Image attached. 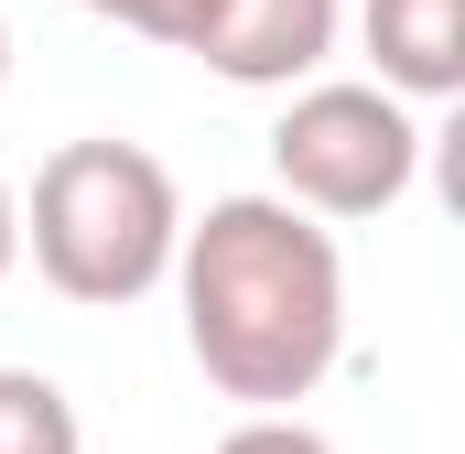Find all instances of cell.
<instances>
[{
  "instance_id": "1",
  "label": "cell",
  "mask_w": 465,
  "mask_h": 454,
  "mask_svg": "<svg viewBox=\"0 0 465 454\" xmlns=\"http://www.w3.org/2000/svg\"><path fill=\"white\" fill-rule=\"evenodd\" d=\"M173 292H184V346L206 390L249 411L314 400L325 368L347 357V260L282 195H217L173 249Z\"/></svg>"
},
{
  "instance_id": "2",
  "label": "cell",
  "mask_w": 465,
  "mask_h": 454,
  "mask_svg": "<svg viewBox=\"0 0 465 454\" xmlns=\"http://www.w3.org/2000/svg\"><path fill=\"white\" fill-rule=\"evenodd\" d=\"M33 271L87 303V314H119L141 292L173 281V249H184V195L173 173L141 152V141H65L44 173H33Z\"/></svg>"
},
{
  "instance_id": "3",
  "label": "cell",
  "mask_w": 465,
  "mask_h": 454,
  "mask_svg": "<svg viewBox=\"0 0 465 454\" xmlns=\"http://www.w3.org/2000/svg\"><path fill=\"white\" fill-rule=\"evenodd\" d=\"M271 173H282V206H303V217H390L411 195V173H422V119L390 87L325 76V87H303L282 109Z\"/></svg>"
},
{
  "instance_id": "4",
  "label": "cell",
  "mask_w": 465,
  "mask_h": 454,
  "mask_svg": "<svg viewBox=\"0 0 465 454\" xmlns=\"http://www.w3.org/2000/svg\"><path fill=\"white\" fill-rule=\"evenodd\" d=\"M184 54L228 87H303L336 54V0H206Z\"/></svg>"
},
{
  "instance_id": "5",
  "label": "cell",
  "mask_w": 465,
  "mask_h": 454,
  "mask_svg": "<svg viewBox=\"0 0 465 454\" xmlns=\"http://www.w3.org/2000/svg\"><path fill=\"white\" fill-rule=\"evenodd\" d=\"M357 33H368V65L401 109L465 87V0H368Z\"/></svg>"
},
{
  "instance_id": "6",
  "label": "cell",
  "mask_w": 465,
  "mask_h": 454,
  "mask_svg": "<svg viewBox=\"0 0 465 454\" xmlns=\"http://www.w3.org/2000/svg\"><path fill=\"white\" fill-rule=\"evenodd\" d=\"M0 454H87L76 400L44 368H0Z\"/></svg>"
},
{
  "instance_id": "7",
  "label": "cell",
  "mask_w": 465,
  "mask_h": 454,
  "mask_svg": "<svg viewBox=\"0 0 465 454\" xmlns=\"http://www.w3.org/2000/svg\"><path fill=\"white\" fill-rule=\"evenodd\" d=\"M76 11H98V22H119V33H141V44H195V22H206V0H76Z\"/></svg>"
},
{
  "instance_id": "8",
  "label": "cell",
  "mask_w": 465,
  "mask_h": 454,
  "mask_svg": "<svg viewBox=\"0 0 465 454\" xmlns=\"http://www.w3.org/2000/svg\"><path fill=\"white\" fill-rule=\"evenodd\" d=\"M217 454H336V444H325L314 422H292V411H249V422H238Z\"/></svg>"
},
{
  "instance_id": "9",
  "label": "cell",
  "mask_w": 465,
  "mask_h": 454,
  "mask_svg": "<svg viewBox=\"0 0 465 454\" xmlns=\"http://www.w3.org/2000/svg\"><path fill=\"white\" fill-rule=\"evenodd\" d=\"M11 260H22V206H11V184H0V281H11Z\"/></svg>"
},
{
  "instance_id": "10",
  "label": "cell",
  "mask_w": 465,
  "mask_h": 454,
  "mask_svg": "<svg viewBox=\"0 0 465 454\" xmlns=\"http://www.w3.org/2000/svg\"><path fill=\"white\" fill-rule=\"evenodd\" d=\"M0 87H11V33H0Z\"/></svg>"
}]
</instances>
